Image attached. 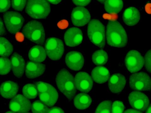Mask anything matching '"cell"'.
<instances>
[{
	"instance_id": "cell-17",
	"label": "cell",
	"mask_w": 151,
	"mask_h": 113,
	"mask_svg": "<svg viewBox=\"0 0 151 113\" xmlns=\"http://www.w3.org/2000/svg\"><path fill=\"white\" fill-rule=\"evenodd\" d=\"M45 66L42 64L29 62L26 64L25 74L29 79H33L42 75L45 70Z\"/></svg>"
},
{
	"instance_id": "cell-39",
	"label": "cell",
	"mask_w": 151,
	"mask_h": 113,
	"mask_svg": "<svg viewBox=\"0 0 151 113\" xmlns=\"http://www.w3.org/2000/svg\"><path fill=\"white\" fill-rule=\"evenodd\" d=\"M48 113H64V112L60 108L54 107L49 109Z\"/></svg>"
},
{
	"instance_id": "cell-41",
	"label": "cell",
	"mask_w": 151,
	"mask_h": 113,
	"mask_svg": "<svg viewBox=\"0 0 151 113\" xmlns=\"http://www.w3.org/2000/svg\"><path fill=\"white\" fill-rule=\"evenodd\" d=\"M142 112L133 109H129L124 112V113H142Z\"/></svg>"
},
{
	"instance_id": "cell-40",
	"label": "cell",
	"mask_w": 151,
	"mask_h": 113,
	"mask_svg": "<svg viewBox=\"0 0 151 113\" xmlns=\"http://www.w3.org/2000/svg\"><path fill=\"white\" fill-rule=\"evenodd\" d=\"M6 33V30L4 24L1 19L0 18V35L5 34Z\"/></svg>"
},
{
	"instance_id": "cell-7",
	"label": "cell",
	"mask_w": 151,
	"mask_h": 113,
	"mask_svg": "<svg viewBox=\"0 0 151 113\" xmlns=\"http://www.w3.org/2000/svg\"><path fill=\"white\" fill-rule=\"evenodd\" d=\"M131 89L138 91H148L151 90V79L146 73L140 72L131 75L129 81Z\"/></svg>"
},
{
	"instance_id": "cell-33",
	"label": "cell",
	"mask_w": 151,
	"mask_h": 113,
	"mask_svg": "<svg viewBox=\"0 0 151 113\" xmlns=\"http://www.w3.org/2000/svg\"><path fill=\"white\" fill-rule=\"evenodd\" d=\"M27 0H12V7L18 11L22 10L25 7Z\"/></svg>"
},
{
	"instance_id": "cell-22",
	"label": "cell",
	"mask_w": 151,
	"mask_h": 113,
	"mask_svg": "<svg viewBox=\"0 0 151 113\" xmlns=\"http://www.w3.org/2000/svg\"><path fill=\"white\" fill-rule=\"evenodd\" d=\"M29 56L32 62L40 63L44 62L47 57L46 53L43 46L36 45L30 50Z\"/></svg>"
},
{
	"instance_id": "cell-25",
	"label": "cell",
	"mask_w": 151,
	"mask_h": 113,
	"mask_svg": "<svg viewBox=\"0 0 151 113\" xmlns=\"http://www.w3.org/2000/svg\"><path fill=\"white\" fill-rule=\"evenodd\" d=\"M123 3L122 0H106L104 3L105 10L111 14H116L122 9Z\"/></svg>"
},
{
	"instance_id": "cell-1",
	"label": "cell",
	"mask_w": 151,
	"mask_h": 113,
	"mask_svg": "<svg viewBox=\"0 0 151 113\" xmlns=\"http://www.w3.org/2000/svg\"><path fill=\"white\" fill-rule=\"evenodd\" d=\"M107 41L110 46L117 48L125 46L128 42L126 32L121 24L116 21H111L107 26Z\"/></svg>"
},
{
	"instance_id": "cell-13",
	"label": "cell",
	"mask_w": 151,
	"mask_h": 113,
	"mask_svg": "<svg viewBox=\"0 0 151 113\" xmlns=\"http://www.w3.org/2000/svg\"><path fill=\"white\" fill-rule=\"evenodd\" d=\"M84 58L80 52L71 51L68 53L65 58V62L68 67L74 71L81 70L84 64Z\"/></svg>"
},
{
	"instance_id": "cell-15",
	"label": "cell",
	"mask_w": 151,
	"mask_h": 113,
	"mask_svg": "<svg viewBox=\"0 0 151 113\" xmlns=\"http://www.w3.org/2000/svg\"><path fill=\"white\" fill-rule=\"evenodd\" d=\"M64 41L65 44L71 47H74L80 44L83 41L81 31L77 28H72L65 32Z\"/></svg>"
},
{
	"instance_id": "cell-19",
	"label": "cell",
	"mask_w": 151,
	"mask_h": 113,
	"mask_svg": "<svg viewBox=\"0 0 151 113\" xmlns=\"http://www.w3.org/2000/svg\"><path fill=\"white\" fill-rule=\"evenodd\" d=\"M140 19V12L135 7H129L123 13V21L128 26H132L136 25L139 22Z\"/></svg>"
},
{
	"instance_id": "cell-28",
	"label": "cell",
	"mask_w": 151,
	"mask_h": 113,
	"mask_svg": "<svg viewBox=\"0 0 151 113\" xmlns=\"http://www.w3.org/2000/svg\"><path fill=\"white\" fill-rule=\"evenodd\" d=\"M22 91L25 97L29 99H34L37 96V88L34 84H28L25 85L23 88Z\"/></svg>"
},
{
	"instance_id": "cell-45",
	"label": "cell",
	"mask_w": 151,
	"mask_h": 113,
	"mask_svg": "<svg viewBox=\"0 0 151 113\" xmlns=\"http://www.w3.org/2000/svg\"><path fill=\"white\" fill-rule=\"evenodd\" d=\"M97 1L101 3H104L106 1V0H97Z\"/></svg>"
},
{
	"instance_id": "cell-23",
	"label": "cell",
	"mask_w": 151,
	"mask_h": 113,
	"mask_svg": "<svg viewBox=\"0 0 151 113\" xmlns=\"http://www.w3.org/2000/svg\"><path fill=\"white\" fill-rule=\"evenodd\" d=\"M39 95L41 101L49 107L54 105L58 98V93L55 88L46 92L39 93Z\"/></svg>"
},
{
	"instance_id": "cell-35",
	"label": "cell",
	"mask_w": 151,
	"mask_h": 113,
	"mask_svg": "<svg viewBox=\"0 0 151 113\" xmlns=\"http://www.w3.org/2000/svg\"><path fill=\"white\" fill-rule=\"evenodd\" d=\"M11 6L10 0H0V12L8 10Z\"/></svg>"
},
{
	"instance_id": "cell-18",
	"label": "cell",
	"mask_w": 151,
	"mask_h": 113,
	"mask_svg": "<svg viewBox=\"0 0 151 113\" xmlns=\"http://www.w3.org/2000/svg\"><path fill=\"white\" fill-rule=\"evenodd\" d=\"M126 84L125 77L120 74H115L109 79L108 87L111 92L118 93L122 90Z\"/></svg>"
},
{
	"instance_id": "cell-14",
	"label": "cell",
	"mask_w": 151,
	"mask_h": 113,
	"mask_svg": "<svg viewBox=\"0 0 151 113\" xmlns=\"http://www.w3.org/2000/svg\"><path fill=\"white\" fill-rule=\"evenodd\" d=\"M75 79L76 87L79 90L88 93L92 88L93 79L87 73L83 72L78 73Z\"/></svg>"
},
{
	"instance_id": "cell-38",
	"label": "cell",
	"mask_w": 151,
	"mask_h": 113,
	"mask_svg": "<svg viewBox=\"0 0 151 113\" xmlns=\"http://www.w3.org/2000/svg\"><path fill=\"white\" fill-rule=\"evenodd\" d=\"M69 23L66 20L63 19L59 22L58 26L59 28L61 29H64L67 28L68 26Z\"/></svg>"
},
{
	"instance_id": "cell-37",
	"label": "cell",
	"mask_w": 151,
	"mask_h": 113,
	"mask_svg": "<svg viewBox=\"0 0 151 113\" xmlns=\"http://www.w3.org/2000/svg\"><path fill=\"white\" fill-rule=\"evenodd\" d=\"M72 1L76 5L84 6L89 4L91 0H72Z\"/></svg>"
},
{
	"instance_id": "cell-21",
	"label": "cell",
	"mask_w": 151,
	"mask_h": 113,
	"mask_svg": "<svg viewBox=\"0 0 151 113\" xmlns=\"http://www.w3.org/2000/svg\"><path fill=\"white\" fill-rule=\"evenodd\" d=\"M91 75L94 81L99 84L106 82L110 77L109 71L102 66H98L95 68L92 72Z\"/></svg>"
},
{
	"instance_id": "cell-31",
	"label": "cell",
	"mask_w": 151,
	"mask_h": 113,
	"mask_svg": "<svg viewBox=\"0 0 151 113\" xmlns=\"http://www.w3.org/2000/svg\"><path fill=\"white\" fill-rule=\"evenodd\" d=\"M111 102L110 101H105L98 105L95 113H111Z\"/></svg>"
},
{
	"instance_id": "cell-24",
	"label": "cell",
	"mask_w": 151,
	"mask_h": 113,
	"mask_svg": "<svg viewBox=\"0 0 151 113\" xmlns=\"http://www.w3.org/2000/svg\"><path fill=\"white\" fill-rule=\"evenodd\" d=\"M90 97L84 93H81L77 95L74 99V104L78 109L83 110L88 108L91 103Z\"/></svg>"
},
{
	"instance_id": "cell-43",
	"label": "cell",
	"mask_w": 151,
	"mask_h": 113,
	"mask_svg": "<svg viewBox=\"0 0 151 113\" xmlns=\"http://www.w3.org/2000/svg\"><path fill=\"white\" fill-rule=\"evenodd\" d=\"M17 38L19 39V40H23V36L21 34H19V35H17Z\"/></svg>"
},
{
	"instance_id": "cell-16",
	"label": "cell",
	"mask_w": 151,
	"mask_h": 113,
	"mask_svg": "<svg viewBox=\"0 0 151 113\" xmlns=\"http://www.w3.org/2000/svg\"><path fill=\"white\" fill-rule=\"evenodd\" d=\"M11 63L13 73L17 78L22 77L24 74L25 62L23 57L15 52L11 57Z\"/></svg>"
},
{
	"instance_id": "cell-36",
	"label": "cell",
	"mask_w": 151,
	"mask_h": 113,
	"mask_svg": "<svg viewBox=\"0 0 151 113\" xmlns=\"http://www.w3.org/2000/svg\"><path fill=\"white\" fill-rule=\"evenodd\" d=\"M145 67L147 71L151 73V50L147 51L145 56Z\"/></svg>"
},
{
	"instance_id": "cell-27",
	"label": "cell",
	"mask_w": 151,
	"mask_h": 113,
	"mask_svg": "<svg viewBox=\"0 0 151 113\" xmlns=\"http://www.w3.org/2000/svg\"><path fill=\"white\" fill-rule=\"evenodd\" d=\"M108 56L106 51L103 50L96 51L92 56L93 61L97 65H101L106 64L108 61Z\"/></svg>"
},
{
	"instance_id": "cell-20",
	"label": "cell",
	"mask_w": 151,
	"mask_h": 113,
	"mask_svg": "<svg viewBox=\"0 0 151 113\" xmlns=\"http://www.w3.org/2000/svg\"><path fill=\"white\" fill-rule=\"evenodd\" d=\"M19 89L17 83L9 81L3 82L0 87V94L4 98L10 99L17 94Z\"/></svg>"
},
{
	"instance_id": "cell-8",
	"label": "cell",
	"mask_w": 151,
	"mask_h": 113,
	"mask_svg": "<svg viewBox=\"0 0 151 113\" xmlns=\"http://www.w3.org/2000/svg\"><path fill=\"white\" fill-rule=\"evenodd\" d=\"M4 21L6 29L11 34L21 29L24 21L22 15L18 12L9 11L4 15Z\"/></svg>"
},
{
	"instance_id": "cell-10",
	"label": "cell",
	"mask_w": 151,
	"mask_h": 113,
	"mask_svg": "<svg viewBox=\"0 0 151 113\" xmlns=\"http://www.w3.org/2000/svg\"><path fill=\"white\" fill-rule=\"evenodd\" d=\"M129 99L130 105L133 108L143 112L146 110L150 103L147 97L140 92H131L129 96Z\"/></svg>"
},
{
	"instance_id": "cell-46",
	"label": "cell",
	"mask_w": 151,
	"mask_h": 113,
	"mask_svg": "<svg viewBox=\"0 0 151 113\" xmlns=\"http://www.w3.org/2000/svg\"><path fill=\"white\" fill-rule=\"evenodd\" d=\"M6 112V113H10V112H10V111H9V112Z\"/></svg>"
},
{
	"instance_id": "cell-34",
	"label": "cell",
	"mask_w": 151,
	"mask_h": 113,
	"mask_svg": "<svg viewBox=\"0 0 151 113\" xmlns=\"http://www.w3.org/2000/svg\"><path fill=\"white\" fill-rule=\"evenodd\" d=\"M123 103L120 101L115 102L113 104L112 113H123L124 109Z\"/></svg>"
},
{
	"instance_id": "cell-30",
	"label": "cell",
	"mask_w": 151,
	"mask_h": 113,
	"mask_svg": "<svg viewBox=\"0 0 151 113\" xmlns=\"http://www.w3.org/2000/svg\"><path fill=\"white\" fill-rule=\"evenodd\" d=\"M11 69V63L9 59L5 57L0 58V75L7 74Z\"/></svg>"
},
{
	"instance_id": "cell-4",
	"label": "cell",
	"mask_w": 151,
	"mask_h": 113,
	"mask_svg": "<svg viewBox=\"0 0 151 113\" xmlns=\"http://www.w3.org/2000/svg\"><path fill=\"white\" fill-rule=\"evenodd\" d=\"M25 10L32 18L45 19L50 14V6L46 0H28Z\"/></svg>"
},
{
	"instance_id": "cell-32",
	"label": "cell",
	"mask_w": 151,
	"mask_h": 113,
	"mask_svg": "<svg viewBox=\"0 0 151 113\" xmlns=\"http://www.w3.org/2000/svg\"><path fill=\"white\" fill-rule=\"evenodd\" d=\"M36 84L39 93L46 92L55 88L50 84L42 82H37Z\"/></svg>"
},
{
	"instance_id": "cell-6",
	"label": "cell",
	"mask_w": 151,
	"mask_h": 113,
	"mask_svg": "<svg viewBox=\"0 0 151 113\" xmlns=\"http://www.w3.org/2000/svg\"><path fill=\"white\" fill-rule=\"evenodd\" d=\"M45 47L48 56L52 60L60 59L64 54L63 43L61 40L57 38L51 37L48 39Z\"/></svg>"
},
{
	"instance_id": "cell-42",
	"label": "cell",
	"mask_w": 151,
	"mask_h": 113,
	"mask_svg": "<svg viewBox=\"0 0 151 113\" xmlns=\"http://www.w3.org/2000/svg\"><path fill=\"white\" fill-rule=\"evenodd\" d=\"M47 1L52 4H56L60 3L62 0H47Z\"/></svg>"
},
{
	"instance_id": "cell-12",
	"label": "cell",
	"mask_w": 151,
	"mask_h": 113,
	"mask_svg": "<svg viewBox=\"0 0 151 113\" xmlns=\"http://www.w3.org/2000/svg\"><path fill=\"white\" fill-rule=\"evenodd\" d=\"M71 19L72 22L74 25L83 26L89 21L91 15L87 9L82 7H77L72 11Z\"/></svg>"
},
{
	"instance_id": "cell-26",
	"label": "cell",
	"mask_w": 151,
	"mask_h": 113,
	"mask_svg": "<svg viewBox=\"0 0 151 113\" xmlns=\"http://www.w3.org/2000/svg\"><path fill=\"white\" fill-rule=\"evenodd\" d=\"M13 46L6 38L0 37V56H9L13 51Z\"/></svg>"
},
{
	"instance_id": "cell-2",
	"label": "cell",
	"mask_w": 151,
	"mask_h": 113,
	"mask_svg": "<svg viewBox=\"0 0 151 113\" xmlns=\"http://www.w3.org/2000/svg\"><path fill=\"white\" fill-rule=\"evenodd\" d=\"M56 82L59 89L68 99L73 98L77 91L75 79L68 70L63 69L59 72Z\"/></svg>"
},
{
	"instance_id": "cell-11",
	"label": "cell",
	"mask_w": 151,
	"mask_h": 113,
	"mask_svg": "<svg viewBox=\"0 0 151 113\" xmlns=\"http://www.w3.org/2000/svg\"><path fill=\"white\" fill-rule=\"evenodd\" d=\"M9 107L13 113H28L31 109V104L27 98L19 94L12 99Z\"/></svg>"
},
{
	"instance_id": "cell-29",
	"label": "cell",
	"mask_w": 151,
	"mask_h": 113,
	"mask_svg": "<svg viewBox=\"0 0 151 113\" xmlns=\"http://www.w3.org/2000/svg\"><path fill=\"white\" fill-rule=\"evenodd\" d=\"M31 107L33 113H48L49 109L45 104L39 101H36L33 103Z\"/></svg>"
},
{
	"instance_id": "cell-9",
	"label": "cell",
	"mask_w": 151,
	"mask_h": 113,
	"mask_svg": "<svg viewBox=\"0 0 151 113\" xmlns=\"http://www.w3.org/2000/svg\"><path fill=\"white\" fill-rule=\"evenodd\" d=\"M145 60L140 53L134 50H131L127 54L125 59L126 67L131 73L137 72L142 68Z\"/></svg>"
},
{
	"instance_id": "cell-44",
	"label": "cell",
	"mask_w": 151,
	"mask_h": 113,
	"mask_svg": "<svg viewBox=\"0 0 151 113\" xmlns=\"http://www.w3.org/2000/svg\"><path fill=\"white\" fill-rule=\"evenodd\" d=\"M150 105L149 107L148 108L147 111L146 112V113H151V106Z\"/></svg>"
},
{
	"instance_id": "cell-3",
	"label": "cell",
	"mask_w": 151,
	"mask_h": 113,
	"mask_svg": "<svg viewBox=\"0 0 151 113\" xmlns=\"http://www.w3.org/2000/svg\"><path fill=\"white\" fill-rule=\"evenodd\" d=\"M88 34L92 43L100 48L104 47L106 44L105 26L98 20H91L88 25Z\"/></svg>"
},
{
	"instance_id": "cell-5",
	"label": "cell",
	"mask_w": 151,
	"mask_h": 113,
	"mask_svg": "<svg viewBox=\"0 0 151 113\" xmlns=\"http://www.w3.org/2000/svg\"><path fill=\"white\" fill-rule=\"evenodd\" d=\"M25 37L29 41L38 44H43L45 35L42 24L36 21H32L25 25L23 29Z\"/></svg>"
}]
</instances>
